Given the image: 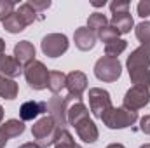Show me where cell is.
Segmentation results:
<instances>
[{"label": "cell", "mask_w": 150, "mask_h": 148, "mask_svg": "<svg viewBox=\"0 0 150 148\" xmlns=\"http://www.w3.org/2000/svg\"><path fill=\"white\" fill-rule=\"evenodd\" d=\"M67 120L70 122V125H74L79 138L86 143H94L100 136L96 124L93 122V118L89 117V111L86 108V105L82 103V99H75L70 103L68 111H67Z\"/></svg>", "instance_id": "cell-1"}, {"label": "cell", "mask_w": 150, "mask_h": 148, "mask_svg": "<svg viewBox=\"0 0 150 148\" xmlns=\"http://www.w3.org/2000/svg\"><path fill=\"white\" fill-rule=\"evenodd\" d=\"M59 131H61V127L58 125V122L51 115H47V117L38 118L37 122L33 124L32 136H33L37 145H40L42 148H47L51 145H54V141L58 140Z\"/></svg>", "instance_id": "cell-2"}, {"label": "cell", "mask_w": 150, "mask_h": 148, "mask_svg": "<svg viewBox=\"0 0 150 148\" xmlns=\"http://www.w3.org/2000/svg\"><path fill=\"white\" fill-rule=\"evenodd\" d=\"M103 124L110 129H124V127H129L133 125L136 120H138V111L127 110V108H110L103 117H101Z\"/></svg>", "instance_id": "cell-3"}, {"label": "cell", "mask_w": 150, "mask_h": 148, "mask_svg": "<svg viewBox=\"0 0 150 148\" xmlns=\"http://www.w3.org/2000/svg\"><path fill=\"white\" fill-rule=\"evenodd\" d=\"M25 78L28 82V85L35 91H42L47 89L49 84V70L45 68V65L42 61H32L28 66H25Z\"/></svg>", "instance_id": "cell-4"}, {"label": "cell", "mask_w": 150, "mask_h": 148, "mask_svg": "<svg viewBox=\"0 0 150 148\" xmlns=\"http://www.w3.org/2000/svg\"><path fill=\"white\" fill-rule=\"evenodd\" d=\"M122 73V65L117 58H108L103 56L96 61L94 65V75L96 78L103 80V82H115Z\"/></svg>", "instance_id": "cell-5"}, {"label": "cell", "mask_w": 150, "mask_h": 148, "mask_svg": "<svg viewBox=\"0 0 150 148\" xmlns=\"http://www.w3.org/2000/svg\"><path fill=\"white\" fill-rule=\"evenodd\" d=\"M75 101L74 96H70V94H67L65 98H61V96H58V94H54L51 99H49V103H47V110L49 111V115L58 122V125L63 129V125H67V111H68V106H70V103Z\"/></svg>", "instance_id": "cell-6"}, {"label": "cell", "mask_w": 150, "mask_h": 148, "mask_svg": "<svg viewBox=\"0 0 150 148\" xmlns=\"http://www.w3.org/2000/svg\"><path fill=\"white\" fill-rule=\"evenodd\" d=\"M42 52L49 58H58L68 51V38L63 33H49L40 42Z\"/></svg>", "instance_id": "cell-7"}, {"label": "cell", "mask_w": 150, "mask_h": 148, "mask_svg": "<svg viewBox=\"0 0 150 148\" xmlns=\"http://www.w3.org/2000/svg\"><path fill=\"white\" fill-rule=\"evenodd\" d=\"M89 108H91L94 117L101 118L107 111L112 108V99H110L108 91L100 89V87L89 89Z\"/></svg>", "instance_id": "cell-8"}, {"label": "cell", "mask_w": 150, "mask_h": 148, "mask_svg": "<svg viewBox=\"0 0 150 148\" xmlns=\"http://www.w3.org/2000/svg\"><path fill=\"white\" fill-rule=\"evenodd\" d=\"M149 103H150V91L145 89V87H138V85H133L126 92L124 101H122L124 108L133 110V111L140 110V108H145Z\"/></svg>", "instance_id": "cell-9"}, {"label": "cell", "mask_w": 150, "mask_h": 148, "mask_svg": "<svg viewBox=\"0 0 150 148\" xmlns=\"http://www.w3.org/2000/svg\"><path fill=\"white\" fill-rule=\"evenodd\" d=\"M87 87V77L82 72H70L67 75V89H68V94L74 96L75 99H82V92L86 91Z\"/></svg>", "instance_id": "cell-10"}, {"label": "cell", "mask_w": 150, "mask_h": 148, "mask_svg": "<svg viewBox=\"0 0 150 148\" xmlns=\"http://www.w3.org/2000/svg\"><path fill=\"white\" fill-rule=\"evenodd\" d=\"M150 68V49L140 45L127 58V70H149Z\"/></svg>", "instance_id": "cell-11"}, {"label": "cell", "mask_w": 150, "mask_h": 148, "mask_svg": "<svg viewBox=\"0 0 150 148\" xmlns=\"http://www.w3.org/2000/svg\"><path fill=\"white\" fill-rule=\"evenodd\" d=\"M25 132V124L23 120H16V118H11L7 120L5 124L0 125V148L5 147V143L11 140V138H16L19 134Z\"/></svg>", "instance_id": "cell-12"}, {"label": "cell", "mask_w": 150, "mask_h": 148, "mask_svg": "<svg viewBox=\"0 0 150 148\" xmlns=\"http://www.w3.org/2000/svg\"><path fill=\"white\" fill-rule=\"evenodd\" d=\"M14 58L21 66H28L32 61H35V47L28 40H21L14 47Z\"/></svg>", "instance_id": "cell-13"}, {"label": "cell", "mask_w": 150, "mask_h": 148, "mask_svg": "<svg viewBox=\"0 0 150 148\" xmlns=\"http://www.w3.org/2000/svg\"><path fill=\"white\" fill-rule=\"evenodd\" d=\"M96 38L98 35L94 32H91L87 26H82V28H77L74 33V40L77 49L80 51H91L94 45H96Z\"/></svg>", "instance_id": "cell-14"}, {"label": "cell", "mask_w": 150, "mask_h": 148, "mask_svg": "<svg viewBox=\"0 0 150 148\" xmlns=\"http://www.w3.org/2000/svg\"><path fill=\"white\" fill-rule=\"evenodd\" d=\"M45 110H47V103H44V101H26L19 108V117L23 122H28V120L37 118Z\"/></svg>", "instance_id": "cell-15"}, {"label": "cell", "mask_w": 150, "mask_h": 148, "mask_svg": "<svg viewBox=\"0 0 150 148\" xmlns=\"http://www.w3.org/2000/svg\"><path fill=\"white\" fill-rule=\"evenodd\" d=\"M110 26H112V28H115V30L119 32V35L129 33V32H131V28L134 26L133 16L129 14V11H126V12H115V14H112Z\"/></svg>", "instance_id": "cell-16"}, {"label": "cell", "mask_w": 150, "mask_h": 148, "mask_svg": "<svg viewBox=\"0 0 150 148\" xmlns=\"http://www.w3.org/2000/svg\"><path fill=\"white\" fill-rule=\"evenodd\" d=\"M23 72H25V70H23V66L16 61V58H12V56H4V58L0 59V73L4 75V77L14 78V77H19Z\"/></svg>", "instance_id": "cell-17"}, {"label": "cell", "mask_w": 150, "mask_h": 148, "mask_svg": "<svg viewBox=\"0 0 150 148\" xmlns=\"http://www.w3.org/2000/svg\"><path fill=\"white\" fill-rule=\"evenodd\" d=\"M26 26H28L26 21L23 19V16H21L18 11H14V12L4 21V30H7L9 33H19V32H23Z\"/></svg>", "instance_id": "cell-18"}, {"label": "cell", "mask_w": 150, "mask_h": 148, "mask_svg": "<svg viewBox=\"0 0 150 148\" xmlns=\"http://www.w3.org/2000/svg\"><path fill=\"white\" fill-rule=\"evenodd\" d=\"M18 92H19L18 84L0 73V98H4V99H14V98H18Z\"/></svg>", "instance_id": "cell-19"}, {"label": "cell", "mask_w": 150, "mask_h": 148, "mask_svg": "<svg viewBox=\"0 0 150 148\" xmlns=\"http://www.w3.org/2000/svg\"><path fill=\"white\" fill-rule=\"evenodd\" d=\"M47 87L51 89L52 94H58L63 91V87H67V75L63 72H49V84Z\"/></svg>", "instance_id": "cell-20"}, {"label": "cell", "mask_w": 150, "mask_h": 148, "mask_svg": "<svg viewBox=\"0 0 150 148\" xmlns=\"http://www.w3.org/2000/svg\"><path fill=\"white\" fill-rule=\"evenodd\" d=\"M105 26H108V19H107L105 14H101V12H94V14L89 16V19H87V28H89L91 32H94V33L98 35Z\"/></svg>", "instance_id": "cell-21"}, {"label": "cell", "mask_w": 150, "mask_h": 148, "mask_svg": "<svg viewBox=\"0 0 150 148\" xmlns=\"http://www.w3.org/2000/svg\"><path fill=\"white\" fill-rule=\"evenodd\" d=\"M126 47H127V42H126V40L115 38L112 42L105 44V54H107L108 58H117V59H119V54H122V52L126 51Z\"/></svg>", "instance_id": "cell-22"}, {"label": "cell", "mask_w": 150, "mask_h": 148, "mask_svg": "<svg viewBox=\"0 0 150 148\" xmlns=\"http://www.w3.org/2000/svg\"><path fill=\"white\" fill-rule=\"evenodd\" d=\"M54 148H82V147L75 143L74 136L67 129H61L59 134H58V140L54 141Z\"/></svg>", "instance_id": "cell-23"}, {"label": "cell", "mask_w": 150, "mask_h": 148, "mask_svg": "<svg viewBox=\"0 0 150 148\" xmlns=\"http://www.w3.org/2000/svg\"><path fill=\"white\" fill-rule=\"evenodd\" d=\"M134 33H136V38L142 42V45L150 49V21H143V23L136 25Z\"/></svg>", "instance_id": "cell-24"}, {"label": "cell", "mask_w": 150, "mask_h": 148, "mask_svg": "<svg viewBox=\"0 0 150 148\" xmlns=\"http://www.w3.org/2000/svg\"><path fill=\"white\" fill-rule=\"evenodd\" d=\"M21 16H23V19L26 21V25H32V23H35V19H37V11L30 5V2H26V4H21L18 9H16Z\"/></svg>", "instance_id": "cell-25"}, {"label": "cell", "mask_w": 150, "mask_h": 148, "mask_svg": "<svg viewBox=\"0 0 150 148\" xmlns=\"http://www.w3.org/2000/svg\"><path fill=\"white\" fill-rule=\"evenodd\" d=\"M14 11H16V4H14V2L0 0V21H2V23H4Z\"/></svg>", "instance_id": "cell-26"}, {"label": "cell", "mask_w": 150, "mask_h": 148, "mask_svg": "<svg viewBox=\"0 0 150 148\" xmlns=\"http://www.w3.org/2000/svg\"><path fill=\"white\" fill-rule=\"evenodd\" d=\"M98 37L101 38L105 44H108V42H112V40H115V38H119V32L108 25V26H105V28L98 33Z\"/></svg>", "instance_id": "cell-27"}, {"label": "cell", "mask_w": 150, "mask_h": 148, "mask_svg": "<svg viewBox=\"0 0 150 148\" xmlns=\"http://www.w3.org/2000/svg\"><path fill=\"white\" fill-rule=\"evenodd\" d=\"M110 11H112V14L126 12V11H129V2H126V0H113L110 4Z\"/></svg>", "instance_id": "cell-28"}, {"label": "cell", "mask_w": 150, "mask_h": 148, "mask_svg": "<svg viewBox=\"0 0 150 148\" xmlns=\"http://www.w3.org/2000/svg\"><path fill=\"white\" fill-rule=\"evenodd\" d=\"M138 16H142V18L150 16V0H142L138 4Z\"/></svg>", "instance_id": "cell-29"}, {"label": "cell", "mask_w": 150, "mask_h": 148, "mask_svg": "<svg viewBox=\"0 0 150 148\" xmlns=\"http://www.w3.org/2000/svg\"><path fill=\"white\" fill-rule=\"evenodd\" d=\"M30 5H32V7H33V9L37 11L38 14H40L42 11H45V9H49V7H51V2H49V0H44V2H37V0H32V2H30Z\"/></svg>", "instance_id": "cell-30"}, {"label": "cell", "mask_w": 150, "mask_h": 148, "mask_svg": "<svg viewBox=\"0 0 150 148\" xmlns=\"http://www.w3.org/2000/svg\"><path fill=\"white\" fill-rule=\"evenodd\" d=\"M140 129H142L145 134H150V115H145V117L140 120Z\"/></svg>", "instance_id": "cell-31"}, {"label": "cell", "mask_w": 150, "mask_h": 148, "mask_svg": "<svg viewBox=\"0 0 150 148\" xmlns=\"http://www.w3.org/2000/svg\"><path fill=\"white\" fill-rule=\"evenodd\" d=\"M19 148H42L40 145H37V143H33V141H30V143H25V145H21Z\"/></svg>", "instance_id": "cell-32"}, {"label": "cell", "mask_w": 150, "mask_h": 148, "mask_svg": "<svg viewBox=\"0 0 150 148\" xmlns=\"http://www.w3.org/2000/svg\"><path fill=\"white\" fill-rule=\"evenodd\" d=\"M4 52H5V42L0 38V59L4 58Z\"/></svg>", "instance_id": "cell-33"}, {"label": "cell", "mask_w": 150, "mask_h": 148, "mask_svg": "<svg viewBox=\"0 0 150 148\" xmlns=\"http://www.w3.org/2000/svg\"><path fill=\"white\" fill-rule=\"evenodd\" d=\"M107 148H126L124 145H120V143H112V145H108Z\"/></svg>", "instance_id": "cell-34"}, {"label": "cell", "mask_w": 150, "mask_h": 148, "mask_svg": "<svg viewBox=\"0 0 150 148\" xmlns=\"http://www.w3.org/2000/svg\"><path fill=\"white\" fill-rule=\"evenodd\" d=\"M93 5H94V7H101V5H105V0H103V2H93Z\"/></svg>", "instance_id": "cell-35"}, {"label": "cell", "mask_w": 150, "mask_h": 148, "mask_svg": "<svg viewBox=\"0 0 150 148\" xmlns=\"http://www.w3.org/2000/svg\"><path fill=\"white\" fill-rule=\"evenodd\" d=\"M2 118H4V108L0 106V122H2Z\"/></svg>", "instance_id": "cell-36"}, {"label": "cell", "mask_w": 150, "mask_h": 148, "mask_svg": "<svg viewBox=\"0 0 150 148\" xmlns=\"http://www.w3.org/2000/svg\"><path fill=\"white\" fill-rule=\"evenodd\" d=\"M140 148H150V143H147V145H142Z\"/></svg>", "instance_id": "cell-37"}]
</instances>
